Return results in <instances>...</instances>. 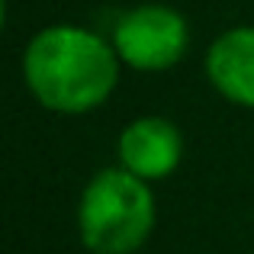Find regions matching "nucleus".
<instances>
[{
    "label": "nucleus",
    "mask_w": 254,
    "mask_h": 254,
    "mask_svg": "<svg viewBox=\"0 0 254 254\" xmlns=\"http://www.w3.org/2000/svg\"><path fill=\"white\" fill-rule=\"evenodd\" d=\"M23 74L42 106L55 113H90L119 81V55L103 36L81 26H49L32 36Z\"/></svg>",
    "instance_id": "f257e3e1"
},
{
    "label": "nucleus",
    "mask_w": 254,
    "mask_h": 254,
    "mask_svg": "<svg viewBox=\"0 0 254 254\" xmlns=\"http://www.w3.org/2000/svg\"><path fill=\"white\" fill-rule=\"evenodd\" d=\"M206 74L222 97L238 106H254V26L229 29L212 42Z\"/></svg>",
    "instance_id": "39448f33"
},
{
    "label": "nucleus",
    "mask_w": 254,
    "mask_h": 254,
    "mask_svg": "<svg viewBox=\"0 0 254 254\" xmlns=\"http://www.w3.org/2000/svg\"><path fill=\"white\" fill-rule=\"evenodd\" d=\"M77 225L93 254H132L155 229V193L126 168H106L87 184Z\"/></svg>",
    "instance_id": "f03ea898"
},
{
    "label": "nucleus",
    "mask_w": 254,
    "mask_h": 254,
    "mask_svg": "<svg viewBox=\"0 0 254 254\" xmlns=\"http://www.w3.org/2000/svg\"><path fill=\"white\" fill-rule=\"evenodd\" d=\"M113 49L119 62L138 71H164L177 64L190 49L187 19L174 6L142 3L123 13L113 26Z\"/></svg>",
    "instance_id": "7ed1b4c3"
},
{
    "label": "nucleus",
    "mask_w": 254,
    "mask_h": 254,
    "mask_svg": "<svg viewBox=\"0 0 254 254\" xmlns=\"http://www.w3.org/2000/svg\"><path fill=\"white\" fill-rule=\"evenodd\" d=\"M184 158L180 129L164 116H145L126 126L119 135V164L129 174L148 180H161Z\"/></svg>",
    "instance_id": "20e7f679"
}]
</instances>
